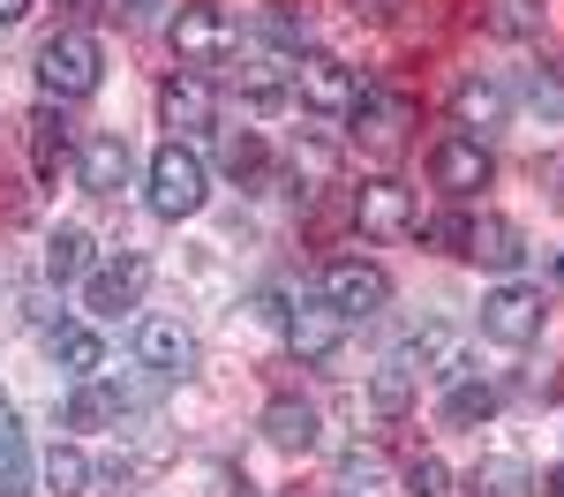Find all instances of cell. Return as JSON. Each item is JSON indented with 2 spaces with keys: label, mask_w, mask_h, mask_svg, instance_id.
Listing matches in <instances>:
<instances>
[{
  "label": "cell",
  "mask_w": 564,
  "mask_h": 497,
  "mask_svg": "<svg viewBox=\"0 0 564 497\" xmlns=\"http://www.w3.org/2000/svg\"><path fill=\"white\" fill-rule=\"evenodd\" d=\"M121 8H129V15H151V8H159V0H121Z\"/></svg>",
  "instance_id": "cell-38"
},
{
  "label": "cell",
  "mask_w": 564,
  "mask_h": 497,
  "mask_svg": "<svg viewBox=\"0 0 564 497\" xmlns=\"http://www.w3.org/2000/svg\"><path fill=\"white\" fill-rule=\"evenodd\" d=\"M98 76H106V45L90 39V31H53V39L39 45V90L53 98V106L90 98Z\"/></svg>",
  "instance_id": "cell-2"
},
{
  "label": "cell",
  "mask_w": 564,
  "mask_h": 497,
  "mask_svg": "<svg viewBox=\"0 0 564 497\" xmlns=\"http://www.w3.org/2000/svg\"><path fill=\"white\" fill-rule=\"evenodd\" d=\"M534 490H542V497H564V460H557V467H542V483H534Z\"/></svg>",
  "instance_id": "cell-36"
},
{
  "label": "cell",
  "mask_w": 564,
  "mask_h": 497,
  "mask_svg": "<svg viewBox=\"0 0 564 497\" xmlns=\"http://www.w3.org/2000/svg\"><path fill=\"white\" fill-rule=\"evenodd\" d=\"M452 121L467 136L505 129V121H512V90L497 84V76H459V84H452Z\"/></svg>",
  "instance_id": "cell-15"
},
{
  "label": "cell",
  "mask_w": 564,
  "mask_h": 497,
  "mask_svg": "<svg viewBox=\"0 0 564 497\" xmlns=\"http://www.w3.org/2000/svg\"><path fill=\"white\" fill-rule=\"evenodd\" d=\"M0 483L8 490H31V437H23V422L0 407Z\"/></svg>",
  "instance_id": "cell-28"
},
{
  "label": "cell",
  "mask_w": 564,
  "mask_h": 497,
  "mask_svg": "<svg viewBox=\"0 0 564 497\" xmlns=\"http://www.w3.org/2000/svg\"><path fill=\"white\" fill-rule=\"evenodd\" d=\"M23 15H31V0H0V31H15Z\"/></svg>",
  "instance_id": "cell-35"
},
{
  "label": "cell",
  "mask_w": 564,
  "mask_h": 497,
  "mask_svg": "<svg viewBox=\"0 0 564 497\" xmlns=\"http://www.w3.org/2000/svg\"><path fill=\"white\" fill-rule=\"evenodd\" d=\"M339 483H347L354 497L369 490V483H384V452H361V445H354L347 460H339Z\"/></svg>",
  "instance_id": "cell-32"
},
{
  "label": "cell",
  "mask_w": 564,
  "mask_h": 497,
  "mask_svg": "<svg viewBox=\"0 0 564 497\" xmlns=\"http://www.w3.org/2000/svg\"><path fill=\"white\" fill-rule=\"evenodd\" d=\"M143 287H151V264H143V249H106L84 279V310L90 316H121L143 302Z\"/></svg>",
  "instance_id": "cell-8"
},
{
  "label": "cell",
  "mask_w": 564,
  "mask_h": 497,
  "mask_svg": "<svg viewBox=\"0 0 564 497\" xmlns=\"http://www.w3.org/2000/svg\"><path fill=\"white\" fill-rule=\"evenodd\" d=\"M241 53V31H234V15L212 8V0H196V8H181L174 15V61L196 76V68H218V61H234Z\"/></svg>",
  "instance_id": "cell-6"
},
{
  "label": "cell",
  "mask_w": 564,
  "mask_h": 497,
  "mask_svg": "<svg viewBox=\"0 0 564 497\" xmlns=\"http://www.w3.org/2000/svg\"><path fill=\"white\" fill-rule=\"evenodd\" d=\"M542 324H550V302H542V287H527V279H505V287H489L481 294V339L489 347H534L542 339Z\"/></svg>",
  "instance_id": "cell-3"
},
{
  "label": "cell",
  "mask_w": 564,
  "mask_h": 497,
  "mask_svg": "<svg viewBox=\"0 0 564 497\" xmlns=\"http://www.w3.org/2000/svg\"><path fill=\"white\" fill-rule=\"evenodd\" d=\"M347 121H354V136H361V151H369V159H399L414 114H406V98H384V90L361 84V106H354Z\"/></svg>",
  "instance_id": "cell-13"
},
{
  "label": "cell",
  "mask_w": 564,
  "mask_h": 497,
  "mask_svg": "<svg viewBox=\"0 0 564 497\" xmlns=\"http://www.w3.org/2000/svg\"><path fill=\"white\" fill-rule=\"evenodd\" d=\"M257 497H279V490H257Z\"/></svg>",
  "instance_id": "cell-40"
},
{
  "label": "cell",
  "mask_w": 564,
  "mask_h": 497,
  "mask_svg": "<svg viewBox=\"0 0 564 497\" xmlns=\"http://www.w3.org/2000/svg\"><path fill=\"white\" fill-rule=\"evenodd\" d=\"M489 31L512 39V45L542 39V0H489Z\"/></svg>",
  "instance_id": "cell-30"
},
{
  "label": "cell",
  "mask_w": 564,
  "mask_h": 497,
  "mask_svg": "<svg viewBox=\"0 0 564 497\" xmlns=\"http://www.w3.org/2000/svg\"><path fill=\"white\" fill-rule=\"evenodd\" d=\"M414 400H422V377H414V361H406V355H384L377 369H369V407H377L384 422L414 414Z\"/></svg>",
  "instance_id": "cell-17"
},
{
  "label": "cell",
  "mask_w": 564,
  "mask_h": 497,
  "mask_svg": "<svg viewBox=\"0 0 564 497\" xmlns=\"http://www.w3.org/2000/svg\"><path fill=\"white\" fill-rule=\"evenodd\" d=\"M135 355H143V369H151L159 385L196 377V339L181 332L174 316H143V324H135Z\"/></svg>",
  "instance_id": "cell-11"
},
{
  "label": "cell",
  "mask_w": 564,
  "mask_h": 497,
  "mask_svg": "<svg viewBox=\"0 0 564 497\" xmlns=\"http://www.w3.org/2000/svg\"><path fill=\"white\" fill-rule=\"evenodd\" d=\"M339 497H354V490H339Z\"/></svg>",
  "instance_id": "cell-42"
},
{
  "label": "cell",
  "mask_w": 564,
  "mask_h": 497,
  "mask_svg": "<svg viewBox=\"0 0 564 497\" xmlns=\"http://www.w3.org/2000/svg\"><path fill=\"white\" fill-rule=\"evenodd\" d=\"M23 143H31V174L53 181L61 166H68V129H61V114H53V98H45L39 114L23 121Z\"/></svg>",
  "instance_id": "cell-24"
},
{
  "label": "cell",
  "mask_w": 564,
  "mask_h": 497,
  "mask_svg": "<svg viewBox=\"0 0 564 497\" xmlns=\"http://www.w3.org/2000/svg\"><path fill=\"white\" fill-rule=\"evenodd\" d=\"M467 490H475V497H527V490H534V475H527V460H512V452H489L475 475H467Z\"/></svg>",
  "instance_id": "cell-27"
},
{
  "label": "cell",
  "mask_w": 564,
  "mask_h": 497,
  "mask_svg": "<svg viewBox=\"0 0 564 497\" xmlns=\"http://www.w3.org/2000/svg\"><path fill=\"white\" fill-rule=\"evenodd\" d=\"M257 430H263V437H271L279 452H308L316 437H324V414H316L308 400H294V392H279V400L263 407V422H257Z\"/></svg>",
  "instance_id": "cell-16"
},
{
  "label": "cell",
  "mask_w": 564,
  "mask_h": 497,
  "mask_svg": "<svg viewBox=\"0 0 564 497\" xmlns=\"http://www.w3.org/2000/svg\"><path fill=\"white\" fill-rule=\"evenodd\" d=\"M286 347H294L308 369H324V361L347 347V316L332 310L324 294H302V302H286Z\"/></svg>",
  "instance_id": "cell-9"
},
{
  "label": "cell",
  "mask_w": 564,
  "mask_h": 497,
  "mask_svg": "<svg viewBox=\"0 0 564 497\" xmlns=\"http://www.w3.org/2000/svg\"><path fill=\"white\" fill-rule=\"evenodd\" d=\"M0 497H23V490H8V483H0Z\"/></svg>",
  "instance_id": "cell-39"
},
{
  "label": "cell",
  "mask_w": 564,
  "mask_h": 497,
  "mask_svg": "<svg viewBox=\"0 0 564 497\" xmlns=\"http://www.w3.org/2000/svg\"><path fill=\"white\" fill-rule=\"evenodd\" d=\"M39 483H45V497H90V460H84V445H53L39 460Z\"/></svg>",
  "instance_id": "cell-26"
},
{
  "label": "cell",
  "mask_w": 564,
  "mask_h": 497,
  "mask_svg": "<svg viewBox=\"0 0 564 497\" xmlns=\"http://www.w3.org/2000/svg\"><path fill=\"white\" fill-rule=\"evenodd\" d=\"M121 385H98V377H84L76 392H68V407H61V422L68 430H106V422H121Z\"/></svg>",
  "instance_id": "cell-25"
},
{
  "label": "cell",
  "mask_w": 564,
  "mask_h": 497,
  "mask_svg": "<svg viewBox=\"0 0 564 497\" xmlns=\"http://www.w3.org/2000/svg\"><path fill=\"white\" fill-rule=\"evenodd\" d=\"M316 294H324L332 310L347 316V324H354V316L369 324V316H384V310H391V271H384V264H369V257H332Z\"/></svg>",
  "instance_id": "cell-4"
},
{
  "label": "cell",
  "mask_w": 564,
  "mask_h": 497,
  "mask_svg": "<svg viewBox=\"0 0 564 497\" xmlns=\"http://www.w3.org/2000/svg\"><path fill=\"white\" fill-rule=\"evenodd\" d=\"M406 497H452V475H444V460H436V452L406 460Z\"/></svg>",
  "instance_id": "cell-31"
},
{
  "label": "cell",
  "mask_w": 564,
  "mask_h": 497,
  "mask_svg": "<svg viewBox=\"0 0 564 497\" xmlns=\"http://www.w3.org/2000/svg\"><path fill=\"white\" fill-rule=\"evenodd\" d=\"M467 257L512 279V271L527 264V241H520V226H512V219H497V212H481V219H475V234H467Z\"/></svg>",
  "instance_id": "cell-18"
},
{
  "label": "cell",
  "mask_w": 564,
  "mask_h": 497,
  "mask_svg": "<svg viewBox=\"0 0 564 497\" xmlns=\"http://www.w3.org/2000/svg\"><path fill=\"white\" fill-rule=\"evenodd\" d=\"M45 347H53V361H61L76 385H84V377H106V339H98L90 324H53Z\"/></svg>",
  "instance_id": "cell-20"
},
{
  "label": "cell",
  "mask_w": 564,
  "mask_h": 497,
  "mask_svg": "<svg viewBox=\"0 0 564 497\" xmlns=\"http://www.w3.org/2000/svg\"><path fill=\"white\" fill-rule=\"evenodd\" d=\"M226 174H234V181H257L263 174V143H257V136H234V143H226Z\"/></svg>",
  "instance_id": "cell-34"
},
{
  "label": "cell",
  "mask_w": 564,
  "mask_h": 497,
  "mask_svg": "<svg viewBox=\"0 0 564 497\" xmlns=\"http://www.w3.org/2000/svg\"><path fill=\"white\" fill-rule=\"evenodd\" d=\"M90 264H98V249H90L84 226H53V234H45V279H53V287L90 279Z\"/></svg>",
  "instance_id": "cell-22"
},
{
  "label": "cell",
  "mask_w": 564,
  "mask_h": 497,
  "mask_svg": "<svg viewBox=\"0 0 564 497\" xmlns=\"http://www.w3.org/2000/svg\"><path fill=\"white\" fill-rule=\"evenodd\" d=\"M557 279H564V257H557Z\"/></svg>",
  "instance_id": "cell-41"
},
{
  "label": "cell",
  "mask_w": 564,
  "mask_h": 497,
  "mask_svg": "<svg viewBox=\"0 0 564 497\" xmlns=\"http://www.w3.org/2000/svg\"><path fill=\"white\" fill-rule=\"evenodd\" d=\"M489 174H497V159H489L481 136L452 129V136H436V143H430V181L452 196V204H467L475 188H489Z\"/></svg>",
  "instance_id": "cell-7"
},
{
  "label": "cell",
  "mask_w": 564,
  "mask_h": 497,
  "mask_svg": "<svg viewBox=\"0 0 564 497\" xmlns=\"http://www.w3.org/2000/svg\"><path fill=\"white\" fill-rule=\"evenodd\" d=\"M489 414H497V385H481L475 369H467V377H452V385H444V400H436V422H444V430H481Z\"/></svg>",
  "instance_id": "cell-19"
},
{
  "label": "cell",
  "mask_w": 564,
  "mask_h": 497,
  "mask_svg": "<svg viewBox=\"0 0 564 497\" xmlns=\"http://www.w3.org/2000/svg\"><path fill=\"white\" fill-rule=\"evenodd\" d=\"M354 8H361V15H391V0H354Z\"/></svg>",
  "instance_id": "cell-37"
},
{
  "label": "cell",
  "mask_w": 564,
  "mask_h": 497,
  "mask_svg": "<svg viewBox=\"0 0 564 497\" xmlns=\"http://www.w3.org/2000/svg\"><path fill=\"white\" fill-rule=\"evenodd\" d=\"M159 121H166L181 143H188V136H204V129H218V90L204 84V76H188V68H181V76L159 84Z\"/></svg>",
  "instance_id": "cell-12"
},
{
  "label": "cell",
  "mask_w": 564,
  "mask_h": 497,
  "mask_svg": "<svg viewBox=\"0 0 564 497\" xmlns=\"http://www.w3.org/2000/svg\"><path fill=\"white\" fill-rule=\"evenodd\" d=\"M129 174H135V151H129V136H90L84 151H76V181H84L90 196H121L129 188Z\"/></svg>",
  "instance_id": "cell-14"
},
{
  "label": "cell",
  "mask_w": 564,
  "mask_h": 497,
  "mask_svg": "<svg viewBox=\"0 0 564 497\" xmlns=\"http://www.w3.org/2000/svg\"><path fill=\"white\" fill-rule=\"evenodd\" d=\"M294 98H302L308 114H324V121H347L354 106H361V76H354L339 53H316L308 45L302 61H294Z\"/></svg>",
  "instance_id": "cell-5"
},
{
  "label": "cell",
  "mask_w": 564,
  "mask_h": 497,
  "mask_svg": "<svg viewBox=\"0 0 564 497\" xmlns=\"http://www.w3.org/2000/svg\"><path fill=\"white\" fill-rule=\"evenodd\" d=\"M347 212H354L361 234H414V219H422V212H414V188H406V181H391V174L361 181V188L347 196Z\"/></svg>",
  "instance_id": "cell-10"
},
{
  "label": "cell",
  "mask_w": 564,
  "mask_h": 497,
  "mask_svg": "<svg viewBox=\"0 0 564 497\" xmlns=\"http://www.w3.org/2000/svg\"><path fill=\"white\" fill-rule=\"evenodd\" d=\"M467 234H475V219L452 204V212H430V219H414V241H430V249H444V257H467Z\"/></svg>",
  "instance_id": "cell-29"
},
{
  "label": "cell",
  "mask_w": 564,
  "mask_h": 497,
  "mask_svg": "<svg viewBox=\"0 0 564 497\" xmlns=\"http://www.w3.org/2000/svg\"><path fill=\"white\" fill-rule=\"evenodd\" d=\"M406 361H414V377H467V361H459V332L452 324H422L414 339H406Z\"/></svg>",
  "instance_id": "cell-21"
},
{
  "label": "cell",
  "mask_w": 564,
  "mask_h": 497,
  "mask_svg": "<svg viewBox=\"0 0 564 497\" xmlns=\"http://www.w3.org/2000/svg\"><path fill=\"white\" fill-rule=\"evenodd\" d=\"M527 106H534L542 121H564V84H557V76H542V68H534V76H527Z\"/></svg>",
  "instance_id": "cell-33"
},
{
  "label": "cell",
  "mask_w": 564,
  "mask_h": 497,
  "mask_svg": "<svg viewBox=\"0 0 564 497\" xmlns=\"http://www.w3.org/2000/svg\"><path fill=\"white\" fill-rule=\"evenodd\" d=\"M143 204H151L159 219H196V212L212 204V166H204V151L181 143V136H166V143L151 151V166H143Z\"/></svg>",
  "instance_id": "cell-1"
},
{
  "label": "cell",
  "mask_w": 564,
  "mask_h": 497,
  "mask_svg": "<svg viewBox=\"0 0 564 497\" xmlns=\"http://www.w3.org/2000/svg\"><path fill=\"white\" fill-rule=\"evenodd\" d=\"M294 181H302V188H294L302 204H308V196H324V188H339V143L308 129L302 143H294Z\"/></svg>",
  "instance_id": "cell-23"
}]
</instances>
